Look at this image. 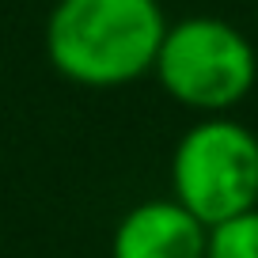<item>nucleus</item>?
Returning a JSON list of instances; mask_svg holds the SVG:
<instances>
[{
    "label": "nucleus",
    "mask_w": 258,
    "mask_h": 258,
    "mask_svg": "<svg viewBox=\"0 0 258 258\" xmlns=\"http://www.w3.org/2000/svg\"><path fill=\"white\" fill-rule=\"evenodd\" d=\"M163 34L160 0H57L46 19V57L69 84L125 88L152 73Z\"/></svg>",
    "instance_id": "f257e3e1"
},
{
    "label": "nucleus",
    "mask_w": 258,
    "mask_h": 258,
    "mask_svg": "<svg viewBox=\"0 0 258 258\" xmlns=\"http://www.w3.org/2000/svg\"><path fill=\"white\" fill-rule=\"evenodd\" d=\"M152 76L167 99L209 118L235 110L250 95L258 80V53L254 42L228 19L186 16L167 23Z\"/></svg>",
    "instance_id": "f03ea898"
},
{
    "label": "nucleus",
    "mask_w": 258,
    "mask_h": 258,
    "mask_svg": "<svg viewBox=\"0 0 258 258\" xmlns=\"http://www.w3.org/2000/svg\"><path fill=\"white\" fill-rule=\"evenodd\" d=\"M171 198L205 228L258 205V137L228 114L194 121L171 152Z\"/></svg>",
    "instance_id": "7ed1b4c3"
},
{
    "label": "nucleus",
    "mask_w": 258,
    "mask_h": 258,
    "mask_svg": "<svg viewBox=\"0 0 258 258\" xmlns=\"http://www.w3.org/2000/svg\"><path fill=\"white\" fill-rule=\"evenodd\" d=\"M209 228L175 198H152L121 213L110 235V258H205Z\"/></svg>",
    "instance_id": "20e7f679"
},
{
    "label": "nucleus",
    "mask_w": 258,
    "mask_h": 258,
    "mask_svg": "<svg viewBox=\"0 0 258 258\" xmlns=\"http://www.w3.org/2000/svg\"><path fill=\"white\" fill-rule=\"evenodd\" d=\"M205 258H258V205L209 228Z\"/></svg>",
    "instance_id": "39448f33"
}]
</instances>
